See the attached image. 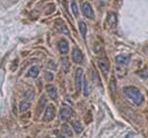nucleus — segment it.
Returning <instances> with one entry per match:
<instances>
[{"instance_id": "f257e3e1", "label": "nucleus", "mask_w": 148, "mask_h": 138, "mask_svg": "<svg viewBox=\"0 0 148 138\" xmlns=\"http://www.w3.org/2000/svg\"><path fill=\"white\" fill-rule=\"evenodd\" d=\"M123 93H124V95H125L133 104H136V105H138V106L143 105V103H144V100H145L143 94L140 93V90H139L138 88H136V87H132V86L124 87V88H123Z\"/></svg>"}, {"instance_id": "f03ea898", "label": "nucleus", "mask_w": 148, "mask_h": 138, "mask_svg": "<svg viewBox=\"0 0 148 138\" xmlns=\"http://www.w3.org/2000/svg\"><path fill=\"white\" fill-rule=\"evenodd\" d=\"M83 70L82 69H77L76 72H75V87H76V90L80 91L81 88H82V84H83Z\"/></svg>"}, {"instance_id": "7ed1b4c3", "label": "nucleus", "mask_w": 148, "mask_h": 138, "mask_svg": "<svg viewBox=\"0 0 148 138\" xmlns=\"http://www.w3.org/2000/svg\"><path fill=\"white\" fill-rule=\"evenodd\" d=\"M98 66H99V69L101 70V72H103L105 76L108 73V71H110V63H108V60L106 58L98 59Z\"/></svg>"}, {"instance_id": "20e7f679", "label": "nucleus", "mask_w": 148, "mask_h": 138, "mask_svg": "<svg viewBox=\"0 0 148 138\" xmlns=\"http://www.w3.org/2000/svg\"><path fill=\"white\" fill-rule=\"evenodd\" d=\"M71 115H72V108L71 107H67V106L63 107L60 110V112H59V118H60V120H63V121L69 120V119L71 118Z\"/></svg>"}, {"instance_id": "39448f33", "label": "nucleus", "mask_w": 148, "mask_h": 138, "mask_svg": "<svg viewBox=\"0 0 148 138\" xmlns=\"http://www.w3.org/2000/svg\"><path fill=\"white\" fill-rule=\"evenodd\" d=\"M55 117V107L53 105H48L47 108H46V112H45V115H43V120L45 121H50L53 120Z\"/></svg>"}, {"instance_id": "423d86ee", "label": "nucleus", "mask_w": 148, "mask_h": 138, "mask_svg": "<svg viewBox=\"0 0 148 138\" xmlns=\"http://www.w3.org/2000/svg\"><path fill=\"white\" fill-rule=\"evenodd\" d=\"M82 12H83V15L88 19H93V10L90 6L89 2H84L82 5Z\"/></svg>"}, {"instance_id": "0eeeda50", "label": "nucleus", "mask_w": 148, "mask_h": 138, "mask_svg": "<svg viewBox=\"0 0 148 138\" xmlns=\"http://www.w3.org/2000/svg\"><path fill=\"white\" fill-rule=\"evenodd\" d=\"M72 58L75 63H81L83 60V55H82V51L79 49V48H74L73 53H72Z\"/></svg>"}, {"instance_id": "6e6552de", "label": "nucleus", "mask_w": 148, "mask_h": 138, "mask_svg": "<svg viewBox=\"0 0 148 138\" xmlns=\"http://www.w3.org/2000/svg\"><path fill=\"white\" fill-rule=\"evenodd\" d=\"M58 49H59V51L62 54H66L69 51V43H67V41L64 39L60 40L58 42Z\"/></svg>"}, {"instance_id": "1a4fd4ad", "label": "nucleus", "mask_w": 148, "mask_h": 138, "mask_svg": "<svg viewBox=\"0 0 148 138\" xmlns=\"http://www.w3.org/2000/svg\"><path fill=\"white\" fill-rule=\"evenodd\" d=\"M46 90H47V93H48V95H49L50 98L56 99V97H57V90H56V88L53 84H48L46 87Z\"/></svg>"}, {"instance_id": "9d476101", "label": "nucleus", "mask_w": 148, "mask_h": 138, "mask_svg": "<svg viewBox=\"0 0 148 138\" xmlns=\"http://www.w3.org/2000/svg\"><path fill=\"white\" fill-rule=\"evenodd\" d=\"M130 62V57L127 55H120L116 57V63L120 65H127Z\"/></svg>"}, {"instance_id": "9b49d317", "label": "nucleus", "mask_w": 148, "mask_h": 138, "mask_svg": "<svg viewBox=\"0 0 148 138\" xmlns=\"http://www.w3.org/2000/svg\"><path fill=\"white\" fill-rule=\"evenodd\" d=\"M72 126H73L74 131H75L76 134H81V133H82L83 127H82V124H81V122H80V121H77V120H76V121H73Z\"/></svg>"}, {"instance_id": "f8f14e48", "label": "nucleus", "mask_w": 148, "mask_h": 138, "mask_svg": "<svg viewBox=\"0 0 148 138\" xmlns=\"http://www.w3.org/2000/svg\"><path fill=\"white\" fill-rule=\"evenodd\" d=\"M79 29H80V32H81L82 37L86 38V34H87V25H86V23L81 21V22L79 23Z\"/></svg>"}, {"instance_id": "ddd939ff", "label": "nucleus", "mask_w": 148, "mask_h": 138, "mask_svg": "<svg viewBox=\"0 0 148 138\" xmlns=\"http://www.w3.org/2000/svg\"><path fill=\"white\" fill-rule=\"evenodd\" d=\"M29 77H31V78H37L38 74H39V69H38V66H33V67H31L30 70H29Z\"/></svg>"}, {"instance_id": "4468645a", "label": "nucleus", "mask_w": 148, "mask_h": 138, "mask_svg": "<svg viewBox=\"0 0 148 138\" xmlns=\"http://www.w3.org/2000/svg\"><path fill=\"white\" fill-rule=\"evenodd\" d=\"M107 22L111 26H114L116 24V15L114 13H110L108 14V17H107Z\"/></svg>"}, {"instance_id": "2eb2a0df", "label": "nucleus", "mask_w": 148, "mask_h": 138, "mask_svg": "<svg viewBox=\"0 0 148 138\" xmlns=\"http://www.w3.org/2000/svg\"><path fill=\"white\" fill-rule=\"evenodd\" d=\"M31 106V104H30V102H26V100H23V102H21V104H19V111L21 112H25L29 107Z\"/></svg>"}, {"instance_id": "dca6fc26", "label": "nucleus", "mask_w": 148, "mask_h": 138, "mask_svg": "<svg viewBox=\"0 0 148 138\" xmlns=\"http://www.w3.org/2000/svg\"><path fill=\"white\" fill-rule=\"evenodd\" d=\"M62 131H63V134H64L65 136H67V137H71V136H72V130H71V128H70L67 124H64V126L62 127Z\"/></svg>"}, {"instance_id": "f3484780", "label": "nucleus", "mask_w": 148, "mask_h": 138, "mask_svg": "<svg viewBox=\"0 0 148 138\" xmlns=\"http://www.w3.org/2000/svg\"><path fill=\"white\" fill-rule=\"evenodd\" d=\"M46 102H47L46 97H41V98H40V102H39V106H38V113H40V112L43 110V106L46 105Z\"/></svg>"}, {"instance_id": "a211bd4d", "label": "nucleus", "mask_w": 148, "mask_h": 138, "mask_svg": "<svg viewBox=\"0 0 148 138\" xmlns=\"http://www.w3.org/2000/svg\"><path fill=\"white\" fill-rule=\"evenodd\" d=\"M71 7H72V12H73L74 16L77 17V16H79V8H77V5H76L75 1H73V2L71 3Z\"/></svg>"}, {"instance_id": "6ab92c4d", "label": "nucleus", "mask_w": 148, "mask_h": 138, "mask_svg": "<svg viewBox=\"0 0 148 138\" xmlns=\"http://www.w3.org/2000/svg\"><path fill=\"white\" fill-rule=\"evenodd\" d=\"M139 76H140L141 78H148V69H145V70H143L141 72H139Z\"/></svg>"}, {"instance_id": "aec40b11", "label": "nucleus", "mask_w": 148, "mask_h": 138, "mask_svg": "<svg viewBox=\"0 0 148 138\" xmlns=\"http://www.w3.org/2000/svg\"><path fill=\"white\" fill-rule=\"evenodd\" d=\"M45 78H46V80H48V81H51V80L54 79V76H53V73H50V72H46Z\"/></svg>"}, {"instance_id": "412c9836", "label": "nucleus", "mask_w": 148, "mask_h": 138, "mask_svg": "<svg viewBox=\"0 0 148 138\" xmlns=\"http://www.w3.org/2000/svg\"><path fill=\"white\" fill-rule=\"evenodd\" d=\"M83 86H84V96H88L89 95V88H88V82L84 81L83 82Z\"/></svg>"}, {"instance_id": "4be33fe9", "label": "nucleus", "mask_w": 148, "mask_h": 138, "mask_svg": "<svg viewBox=\"0 0 148 138\" xmlns=\"http://www.w3.org/2000/svg\"><path fill=\"white\" fill-rule=\"evenodd\" d=\"M63 63H64V67H65V71L66 70H69V67H70V63H69V60L66 58L63 59Z\"/></svg>"}, {"instance_id": "5701e85b", "label": "nucleus", "mask_w": 148, "mask_h": 138, "mask_svg": "<svg viewBox=\"0 0 148 138\" xmlns=\"http://www.w3.org/2000/svg\"><path fill=\"white\" fill-rule=\"evenodd\" d=\"M25 96L27 98H33L34 97V94H33V91H27V94H25Z\"/></svg>"}]
</instances>
